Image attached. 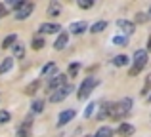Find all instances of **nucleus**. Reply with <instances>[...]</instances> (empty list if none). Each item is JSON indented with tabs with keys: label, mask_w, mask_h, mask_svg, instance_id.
Here are the masks:
<instances>
[{
	"label": "nucleus",
	"mask_w": 151,
	"mask_h": 137,
	"mask_svg": "<svg viewBox=\"0 0 151 137\" xmlns=\"http://www.w3.org/2000/svg\"><path fill=\"white\" fill-rule=\"evenodd\" d=\"M61 31V27L55 25V23H42L40 25V33L44 34H54V33H59Z\"/></svg>",
	"instance_id": "obj_12"
},
{
	"label": "nucleus",
	"mask_w": 151,
	"mask_h": 137,
	"mask_svg": "<svg viewBox=\"0 0 151 137\" xmlns=\"http://www.w3.org/2000/svg\"><path fill=\"white\" fill-rule=\"evenodd\" d=\"M86 29H88V23H86V21H75V23L69 25V31L73 34H81V33H84Z\"/></svg>",
	"instance_id": "obj_10"
},
{
	"label": "nucleus",
	"mask_w": 151,
	"mask_h": 137,
	"mask_svg": "<svg viewBox=\"0 0 151 137\" xmlns=\"http://www.w3.org/2000/svg\"><path fill=\"white\" fill-rule=\"evenodd\" d=\"M33 10H35V4H33V2H23L21 6L15 10V19H17V21L27 19L31 13H33Z\"/></svg>",
	"instance_id": "obj_4"
},
{
	"label": "nucleus",
	"mask_w": 151,
	"mask_h": 137,
	"mask_svg": "<svg viewBox=\"0 0 151 137\" xmlns=\"http://www.w3.org/2000/svg\"><path fill=\"white\" fill-rule=\"evenodd\" d=\"M113 42L117 46H126V44H128V38H126V36H115Z\"/></svg>",
	"instance_id": "obj_27"
},
{
	"label": "nucleus",
	"mask_w": 151,
	"mask_h": 137,
	"mask_svg": "<svg viewBox=\"0 0 151 137\" xmlns=\"http://www.w3.org/2000/svg\"><path fill=\"white\" fill-rule=\"evenodd\" d=\"M59 13H61V6H59L58 2H52L48 6V15L50 17H58Z\"/></svg>",
	"instance_id": "obj_16"
},
{
	"label": "nucleus",
	"mask_w": 151,
	"mask_h": 137,
	"mask_svg": "<svg viewBox=\"0 0 151 137\" xmlns=\"http://www.w3.org/2000/svg\"><path fill=\"white\" fill-rule=\"evenodd\" d=\"M31 126H33V118H25V122L19 126L17 130V137H31Z\"/></svg>",
	"instance_id": "obj_7"
},
{
	"label": "nucleus",
	"mask_w": 151,
	"mask_h": 137,
	"mask_svg": "<svg viewBox=\"0 0 151 137\" xmlns=\"http://www.w3.org/2000/svg\"><path fill=\"white\" fill-rule=\"evenodd\" d=\"M12 118V114L8 111H0V124H8Z\"/></svg>",
	"instance_id": "obj_26"
},
{
	"label": "nucleus",
	"mask_w": 151,
	"mask_h": 137,
	"mask_svg": "<svg viewBox=\"0 0 151 137\" xmlns=\"http://www.w3.org/2000/svg\"><path fill=\"white\" fill-rule=\"evenodd\" d=\"M132 109V99L130 97H124L121 103H109V118L111 120H122Z\"/></svg>",
	"instance_id": "obj_1"
},
{
	"label": "nucleus",
	"mask_w": 151,
	"mask_h": 137,
	"mask_svg": "<svg viewBox=\"0 0 151 137\" xmlns=\"http://www.w3.org/2000/svg\"><path fill=\"white\" fill-rule=\"evenodd\" d=\"M113 65L115 67H124V65H128V55H117L113 59Z\"/></svg>",
	"instance_id": "obj_22"
},
{
	"label": "nucleus",
	"mask_w": 151,
	"mask_h": 137,
	"mask_svg": "<svg viewBox=\"0 0 151 137\" xmlns=\"http://www.w3.org/2000/svg\"><path fill=\"white\" fill-rule=\"evenodd\" d=\"M58 70V65L54 63V61H50V63H46L44 67H42V70H40V76H52V74Z\"/></svg>",
	"instance_id": "obj_14"
},
{
	"label": "nucleus",
	"mask_w": 151,
	"mask_h": 137,
	"mask_svg": "<svg viewBox=\"0 0 151 137\" xmlns=\"http://www.w3.org/2000/svg\"><path fill=\"white\" fill-rule=\"evenodd\" d=\"M38 88H40V80H35V82H31V84L25 88V93L27 95H35Z\"/></svg>",
	"instance_id": "obj_19"
},
{
	"label": "nucleus",
	"mask_w": 151,
	"mask_h": 137,
	"mask_svg": "<svg viewBox=\"0 0 151 137\" xmlns=\"http://www.w3.org/2000/svg\"><path fill=\"white\" fill-rule=\"evenodd\" d=\"M6 13H8V8L4 6V4H0V17H4Z\"/></svg>",
	"instance_id": "obj_31"
},
{
	"label": "nucleus",
	"mask_w": 151,
	"mask_h": 137,
	"mask_svg": "<svg viewBox=\"0 0 151 137\" xmlns=\"http://www.w3.org/2000/svg\"><path fill=\"white\" fill-rule=\"evenodd\" d=\"M147 50L151 52V34H149V38H147Z\"/></svg>",
	"instance_id": "obj_33"
},
{
	"label": "nucleus",
	"mask_w": 151,
	"mask_h": 137,
	"mask_svg": "<svg viewBox=\"0 0 151 137\" xmlns=\"http://www.w3.org/2000/svg\"><path fill=\"white\" fill-rule=\"evenodd\" d=\"M31 109H33V112H42V111H44V101H40V99L33 101Z\"/></svg>",
	"instance_id": "obj_25"
},
{
	"label": "nucleus",
	"mask_w": 151,
	"mask_h": 137,
	"mask_svg": "<svg viewBox=\"0 0 151 137\" xmlns=\"http://www.w3.org/2000/svg\"><path fill=\"white\" fill-rule=\"evenodd\" d=\"M149 17H151V10H149Z\"/></svg>",
	"instance_id": "obj_35"
},
{
	"label": "nucleus",
	"mask_w": 151,
	"mask_h": 137,
	"mask_svg": "<svg viewBox=\"0 0 151 137\" xmlns=\"http://www.w3.org/2000/svg\"><path fill=\"white\" fill-rule=\"evenodd\" d=\"M145 63H147V52H145V50L134 52V65L128 70V76H138V72L145 67Z\"/></svg>",
	"instance_id": "obj_2"
},
{
	"label": "nucleus",
	"mask_w": 151,
	"mask_h": 137,
	"mask_svg": "<svg viewBox=\"0 0 151 137\" xmlns=\"http://www.w3.org/2000/svg\"><path fill=\"white\" fill-rule=\"evenodd\" d=\"M44 44H46V42H44V38H42V36H35L33 38V50H42V48H44Z\"/></svg>",
	"instance_id": "obj_23"
},
{
	"label": "nucleus",
	"mask_w": 151,
	"mask_h": 137,
	"mask_svg": "<svg viewBox=\"0 0 151 137\" xmlns=\"http://www.w3.org/2000/svg\"><path fill=\"white\" fill-rule=\"evenodd\" d=\"M94 2L92 0H78V8H82V10H88V8H92Z\"/></svg>",
	"instance_id": "obj_28"
},
{
	"label": "nucleus",
	"mask_w": 151,
	"mask_h": 137,
	"mask_svg": "<svg viewBox=\"0 0 151 137\" xmlns=\"http://www.w3.org/2000/svg\"><path fill=\"white\" fill-rule=\"evenodd\" d=\"M145 19H147V17H145V13H138V17H136V21H140V23H144V21H145Z\"/></svg>",
	"instance_id": "obj_32"
},
{
	"label": "nucleus",
	"mask_w": 151,
	"mask_h": 137,
	"mask_svg": "<svg viewBox=\"0 0 151 137\" xmlns=\"http://www.w3.org/2000/svg\"><path fill=\"white\" fill-rule=\"evenodd\" d=\"M98 84H100V80H98L96 76H88V78H86V80L81 84V88H78V93H77V95H78V99H81V101H84L86 97H88L90 93H92V89L96 88Z\"/></svg>",
	"instance_id": "obj_3"
},
{
	"label": "nucleus",
	"mask_w": 151,
	"mask_h": 137,
	"mask_svg": "<svg viewBox=\"0 0 151 137\" xmlns=\"http://www.w3.org/2000/svg\"><path fill=\"white\" fill-rule=\"evenodd\" d=\"M12 67H14V59L12 57H6V59L0 63V74H4V72H8Z\"/></svg>",
	"instance_id": "obj_17"
},
{
	"label": "nucleus",
	"mask_w": 151,
	"mask_h": 137,
	"mask_svg": "<svg viewBox=\"0 0 151 137\" xmlns=\"http://www.w3.org/2000/svg\"><path fill=\"white\" fill-rule=\"evenodd\" d=\"M71 92H73V86H63V88L55 89V92L52 93V95H50V101H52V103H59V101H63Z\"/></svg>",
	"instance_id": "obj_5"
},
{
	"label": "nucleus",
	"mask_w": 151,
	"mask_h": 137,
	"mask_svg": "<svg viewBox=\"0 0 151 137\" xmlns=\"http://www.w3.org/2000/svg\"><path fill=\"white\" fill-rule=\"evenodd\" d=\"M117 27H119V29H121L124 34H132L134 29H136V27H134V23H132V21H126V19H119V21H117Z\"/></svg>",
	"instance_id": "obj_8"
},
{
	"label": "nucleus",
	"mask_w": 151,
	"mask_h": 137,
	"mask_svg": "<svg viewBox=\"0 0 151 137\" xmlns=\"http://www.w3.org/2000/svg\"><path fill=\"white\" fill-rule=\"evenodd\" d=\"M15 44H17V34H8V36L2 40V48L4 50L6 48H14Z\"/></svg>",
	"instance_id": "obj_15"
},
{
	"label": "nucleus",
	"mask_w": 151,
	"mask_h": 137,
	"mask_svg": "<svg viewBox=\"0 0 151 137\" xmlns=\"http://www.w3.org/2000/svg\"><path fill=\"white\" fill-rule=\"evenodd\" d=\"M147 101H149V103H151V95H149V99H147Z\"/></svg>",
	"instance_id": "obj_34"
},
{
	"label": "nucleus",
	"mask_w": 151,
	"mask_h": 137,
	"mask_svg": "<svg viewBox=\"0 0 151 137\" xmlns=\"http://www.w3.org/2000/svg\"><path fill=\"white\" fill-rule=\"evenodd\" d=\"M63 86H67V84H65V74H55V76L50 80V84H48V89H50L52 93H54L55 89L63 88Z\"/></svg>",
	"instance_id": "obj_6"
},
{
	"label": "nucleus",
	"mask_w": 151,
	"mask_h": 137,
	"mask_svg": "<svg viewBox=\"0 0 151 137\" xmlns=\"http://www.w3.org/2000/svg\"><path fill=\"white\" fill-rule=\"evenodd\" d=\"M14 57H17V59H23V57H25V46L23 44L14 46Z\"/></svg>",
	"instance_id": "obj_21"
},
{
	"label": "nucleus",
	"mask_w": 151,
	"mask_h": 137,
	"mask_svg": "<svg viewBox=\"0 0 151 137\" xmlns=\"http://www.w3.org/2000/svg\"><path fill=\"white\" fill-rule=\"evenodd\" d=\"M117 133L121 135V137H130V135H134V126H132V124H126V122H122L121 126H119Z\"/></svg>",
	"instance_id": "obj_11"
},
{
	"label": "nucleus",
	"mask_w": 151,
	"mask_h": 137,
	"mask_svg": "<svg viewBox=\"0 0 151 137\" xmlns=\"http://www.w3.org/2000/svg\"><path fill=\"white\" fill-rule=\"evenodd\" d=\"M94 107H96V103H90L88 107L84 109V118H88V116H92V112H94Z\"/></svg>",
	"instance_id": "obj_30"
},
{
	"label": "nucleus",
	"mask_w": 151,
	"mask_h": 137,
	"mask_svg": "<svg viewBox=\"0 0 151 137\" xmlns=\"http://www.w3.org/2000/svg\"><path fill=\"white\" fill-rule=\"evenodd\" d=\"M107 29V21H98V23H94L92 27H90V33H101V31H105Z\"/></svg>",
	"instance_id": "obj_20"
},
{
	"label": "nucleus",
	"mask_w": 151,
	"mask_h": 137,
	"mask_svg": "<svg viewBox=\"0 0 151 137\" xmlns=\"http://www.w3.org/2000/svg\"><path fill=\"white\" fill-rule=\"evenodd\" d=\"M73 118H75V111H73V109L63 111L61 114H59V118H58V126H65V124H69Z\"/></svg>",
	"instance_id": "obj_9"
},
{
	"label": "nucleus",
	"mask_w": 151,
	"mask_h": 137,
	"mask_svg": "<svg viewBox=\"0 0 151 137\" xmlns=\"http://www.w3.org/2000/svg\"><path fill=\"white\" fill-rule=\"evenodd\" d=\"M149 89H151V74H149V78L145 80V86L142 88V95H147L149 93Z\"/></svg>",
	"instance_id": "obj_29"
},
{
	"label": "nucleus",
	"mask_w": 151,
	"mask_h": 137,
	"mask_svg": "<svg viewBox=\"0 0 151 137\" xmlns=\"http://www.w3.org/2000/svg\"><path fill=\"white\" fill-rule=\"evenodd\" d=\"M78 70H81V65H78V63H71V65H69V69H67V74L75 78V76L78 74Z\"/></svg>",
	"instance_id": "obj_24"
},
{
	"label": "nucleus",
	"mask_w": 151,
	"mask_h": 137,
	"mask_svg": "<svg viewBox=\"0 0 151 137\" xmlns=\"http://www.w3.org/2000/svg\"><path fill=\"white\" fill-rule=\"evenodd\" d=\"M94 137H113V130H111L109 126H101L100 130L96 131V135Z\"/></svg>",
	"instance_id": "obj_18"
},
{
	"label": "nucleus",
	"mask_w": 151,
	"mask_h": 137,
	"mask_svg": "<svg viewBox=\"0 0 151 137\" xmlns=\"http://www.w3.org/2000/svg\"><path fill=\"white\" fill-rule=\"evenodd\" d=\"M67 42H69V34H67V33H61L58 38H55L54 48H55V50H63V48L67 46Z\"/></svg>",
	"instance_id": "obj_13"
},
{
	"label": "nucleus",
	"mask_w": 151,
	"mask_h": 137,
	"mask_svg": "<svg viewBox=\"0 0 151 137\" xmlns=\"http://www.w3.org/2000/svg\"><path fill=\"white\" fill-rule=\"evenodd\" d=\"M88 137H94V135H88Z\"/></svg>",
	"instance_id": "obj_36"
}]
</instances>
